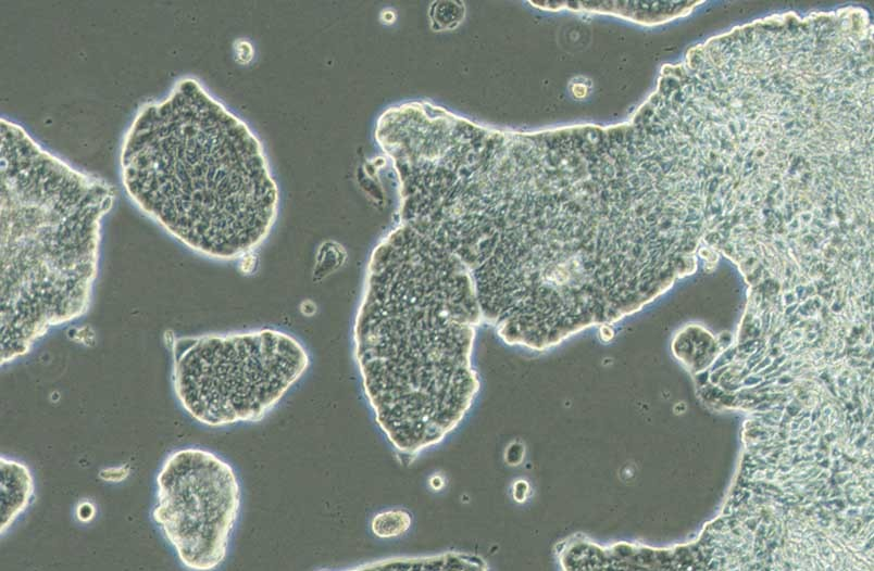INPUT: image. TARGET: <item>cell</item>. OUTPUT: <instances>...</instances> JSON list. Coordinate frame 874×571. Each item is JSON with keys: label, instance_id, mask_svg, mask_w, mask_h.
<instances>
[{"label": "cell", "instance_id": "5", "mask_svg": "<svg viewBox=\"0 0 874 571\" xmlns=\"http://www.w3.org/2000/svg\"><path fill=\"white\" fill-rule=\"evenodd\" d=\"M152 518L180 562L190 570H211L226 557L240 507L233 468L200 448L172 453L157 477Z\"/></svg>", "mask_w": 874, "mask_h": 571}, {"label": "cell", "instance_id": "3", "mask_svg": "<svg viewBox=\"0 0 874 571\" xmlns=\"http://www.w3.org/2000/svg\"><path fill=\"white\" fill-rule=\"evenodd\" d=\"M0 363L88 308L115 192L1 118Z\"/></svg>", "mask_w": 874, "mask_h": 571}, {"label": "cell", "instance_id": "6", "mask_svg": "<svg viewBox=\"0 0 874 571\" xmlns=\"http://www.w3.org/2000/svg\"><path fill=\"white\" fill-rule=\"evenodd\" d=\"M1 534L26 509L34 495V480L28 468L15 460L1 457Z\"/></svg>", "mask_w": 874, "mask_h": 571}, {"label": "cell", "instance_id": "8", "mask_svg": "<svg viewBox=\"0 0 874 571\" xmlns=\"http://www.w3.org/2000/svg\"><path fill=\"white\" fill-rule=\"evenodd\" d=\"M411 526V515L402 509H389L374 516L371 522L373 534L379 538H394L404 534Z\"/></svg>", "mask_w": 874, "mask_h": 571}, {"label": "cell", "instance_id": "1", "mask_svg": "<svg viewBox=\"0 0 874 571\" xmlns=\"http://www.w3.org/2000/svg\"><path fill=\"white\" fill-rule=\"evenodd\" d=\"M482 318L469 269L433 240L400 224L374 248L353 323L354 356L375 420L399 453L438 444L469 410Z\"/></svg>", "mask_w": 874, "mask_h": 571}, {"label": "cell", "instance_id": "4", "mask_svg": "<svg viewBox=\"0 0 874 571\" xmlns=\"http://www.w3.org/2000/svg\"><path fill=\"white\" fill-rule=\"evenodd\" d=\"M173 354L175 394L209 427L262 420L309 366L302 344L275 329L180 338Z\"/></svg>", "mask_w": 874, "mask_h": 571}, {"label": "cell", "instance_id": "2", "mask_svg": "<svg viewBox=\"0 0 874 571\" xmlns=\"http://www.w3.org/2000/svg\"><path fill=\"white\" fill-rule=\"evenodd\" d=\"M120 166L133 202L208 257L246 255L276 218L277 187L260 141L192 78L138 110Z\"/></svg>", "mask_w": 874, "mask_h": 571}, {"label": "cell", "instance_id": "7", "mask_svg": "<svg viewBox=\"0 0 874 571\" xmlns=\"http://www.w3.org/2000/svg\"><path fill=\"white\" fill-rule=\"evenodd\" d=\"M471 564L465 557L447 554L422 558H391L355 569L360 570H436V569H459L457 564Z\"/></svg>", "mask_w": 874, "mask_h": 571}]
</instances>
